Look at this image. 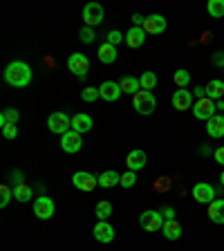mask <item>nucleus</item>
<instances>
[{
    "instance_id": "423d86ee",
    "label": "nucleus",
    "mask_w": 224,
    "mask_h": 251,
    "mask_svg": "<svg viewBox=\"0 0 224 251\" xmlns=\"http://www.w3.org/2000/svg\"><path fill=\"white\" fill-rule=\"evenodd\" d=\"M105 18V11H103V5L99 2H88L83 7V21H85V27H97L101 25Z\"/></svg>"
},
{
    "instance_id": "c756f323",
    "label": "nucleus",
    "mask_w": 224,
    "mask_h": 251,
    "mask_svg": "<svg viewBox=\"0 0 224 251\" xmlns=\"http://www.w3.org/2000/svg\"><path fill=\"white\" fill-rule=\"evenodd\" d=\"M18 119H21V112L16 108H5L2 112H0V126L5 124H18Z\"/></svg>"
},
{
    "instance_id": "37998d69",
    "label": "nucleus",
    "mask_w": 224,
    "mask_h": 251,
    "mask_svg": "<svg viewBox=\"0 0 224 251\" xmlns=\"http://www.w3.org/2000/svg\"><path fill=\"white\" fill-rule=\"evenodd\" d=\"M215 105H218V110H222V115H224V101H215Z\"/></svg>"
},
{
    "instance_id": "58836bf2",
    "label": "nucleus",
    "mask_w": 224,
    "mask_h": 251,
    "mask_svg": "<svg viewBox=\"0 0 224 251\" xmlns=\"http://www.w3.org/2000/svg\"><path fill=\"white\" fill-rule=\"evenodd\" d=\"M213 159L220 164V166H224V146L215 148V151H213Z\"/></svg>"
},
{
    "instance_id": "1a4fd4ad",
    "label": "nucleus",
    "mask_w": 224,
    "mask_h": 251,
    "mask_svg": "<svg viewBox=\"0 0 224 251\" xmlns=\"http://www.w3.org/2000/svg\"><path fill=\"white\" fill-rule=\"evenodd\" d=\"M94 233V240L101 242V245H110V242L115 240V226L110 225L108 220H99L92 229Z\"/></svg>"
},
{
    "instance_id": "c85d7f7f",
    "label": "nucleus",
    "mask_w": 224,
    "mask_h": 251,
    "mask_svg": "<svg viewBox=\"0 0 224 251\" xmlns=\"http://www.w3.org/2000/svg\"><path fill=\"white\" fill-rule=\"evenodd\" d=\"M173 81H175V85L179 90H186L191 85V72L188 70H177V72L173 74Z\"/></svg>"
},
{
    "instance_id": "f704fd0d",
    "label": "nucleus",
    "mask_w": 224,
    "mask_h": 251,
    "mask_svg": "<svg viewBox=\"0 0 224 251\" xmlns=\"http://www.w3.org/2000/svg\"><path fill=\"white\" fill-rule=\"evenodd\" d=\"M0 128H2V137H5V139H16V137H18V128H16V124H5V126H0Z\"/></svg>"
},
{
    "instance_id": "6e6552de",
    "label": "nucleus",
    "mask_w": 224,
    "mask_h": 251,
    "mask_svg": "<svg viewBox=\"0 0 224 251\" xmlns=\"http://www.w3.org/2000/svg\"><path fill=\"white\" fill-rule=\"evenodd\" d=\"M215 110H218V105H215V101H211L209 97H206V99H199V101H195V103H193V115H195V119L209 121L211 117L218 115Z\"/></svg>"
},
{
    "instance_id": "2eb2a0df",
    "label": "nucleus",
    "mask_w": 224,
    "mask_h": 251,
    "mask_svg": "<svg viewBox=\"0 0 224 251\" xmlns=\"http://www.w3.org/2000/svg\"><path fill=\"white\" fill-rule=\"evenodd\" d=\"M173 108L177 110V112L193 108V92L191 90H175V94H173Z\"/></svg>"
},
{
    "instance_id": "7ed1b4c3",
    "label": "nucleus",
    "mask_w": 224,
    "mask_h": 251,
    "mask_svg": "<svg viewBox=\"0 0 224 251\" xmlns=\"http://www.w3.org/2000/svg\"><path fill=\"white\" fill-rule=\"evenodd\" d=\"M164 222H166V218L162 215V211H144V213L139 215V226L144 231H150V233H155V231H162Z\"/></svg>"
},
{
    "instance_id": "a19ab883",
    "label": "nucleus",
    "mask_w": 224,
    "mask_h": 251,
    "mask_svg": "<svg viewBox=\"0 0 224 251\" xmlns=\"http://www.w3.org/2000/svg\"><path fill=\"white\" fill-rule=\"evenodd\" d=\"M162 215L166 220H175V209H173V206H164L162 209Z\"/></svg>"
},
{
    "instance_id": "f03ea898",
    "label": "nucleus",
    "mask_w": 224,
    "mask_h": 251,
    "mask_svg": "<svg viewBox=\"0 0 224 251\" xmlns=\"http://www.w3.org/2000/svg\"><path fill=\"white\" fill-rule=\"evenodd\" d=\"M132 108H135L139 115H144V117L152 115V112H155V108H157L155 94L148 92V90H139V92L132 97Z\"/></svg>"
},
{
    "instance_id": "c03bdc74",
    "label": "nucleus",
    "mask_w": 224,
    "mask_h": 251,
    "mask_svg": "<svg viewBox=\"0 0 224 251\" xmlns=\"http://www.w3.org/2000/svg\"><path fill=\"white\" fill-rule=\"evenodd\" d=\"M220 184L224 186V171H222V175H220Z\"/></svg>"
},
{
    "instance_id": "412c9836",
    "label": "nucleus",
    "mask_w": 224,
    "mask_h": 251,
    "mask_svg": "<svg viewBox=\"0 0 224 251\" xmlns=\"http://www.w3.org/2000/svg\"><path fill=\"white\" fill-rule=\"evenodd\" d=\"M204 88H206V97H209L211 101H222V97H224V81H220V78H211Z\"/></svg>"
},
{
    "instance_id": "b1692460",
    "label": "nucleus",
    "mask_w": 224,
    "mask_h": 251,
    "mask_svg": "<svg viewBox=\"0 0 224 251\" xmlns=\"http://www.w3.org/2000/svg\"><path fill=\"white\" fill-rule=\"evenodd\" d=\"M99 61L105 63V65H112V63L117 61V47L115 45H110V43H103V45L99 47Z\"/></svg>"
},
{
    "instance_id": "bb28decb",
    "label": "nucleus",
    "mask_w": 224,
    "mask_h": 251,
    "mask_svg": "<svg viewBox=\"0 0 224 251\" xmlns=\"http://www.w3.org/2000/svg\"><path fill=\"white\" fill-rule=\"evenodd\" d=\"M139 85H141V90H148V92H152V90L157 88V74L155 72H144L139 76Z\"/></svg>"
},
{
    "instance_id": "6ab92c4d",
    "label": "nucleus",
    "mask_w": 224,
    "mask_h": 251,
    "mask_svg": "<svg viewBox=\"0 0 224 251\" xmlns=\"http://www.w3.org/2000/svg\"><path fill=\"white\" fill-rule=\"evenodd\" d=\"M206 132L213 139H222L224 137V115H215L206 121Z\"/></svg>"
},
{
    "instance_id": "4be33fe9",
    "label": "nucleus",
    "mask_w": 224,
    "mask_h": 251,
    "mask_svg": "<svg viewBox=\"0 0 224 251\" xmlns=\"http://www.w3.org/2000/svg\"><path fill=\"white\" fill-rule=\"evenodd\" d=\"M209 218L215 225H224V200H213L209 204Z\"/></svg>"
},
{
    "instance_id": "ea45409f",
    "label": "nucleus",
    "mask_w": 224,
    "mask_h": 251,
    "mask_svg": "<svg viewBox=\"0 0 224 251\" xmlns=\"http://www.w3.org/2000/svg\"><path fill=\"white\" fill-rule=\"evenodd\" d=\"M193 97L195 99H206V88H204V85H195L193 88Z\"/></svg>"
},
{
    "instance_id": "72a5a7b5",
    "label": "nucleus",
    "mask_w": 224,
    "mask_h": 251,
    "mask_svg": "<svg viewBox=\"0 0 224 251\" xmlns=\"http://www.w3.org/2000/svg\"><path fill=\"white\" fill-rule=\"evenodd\" d=\"M81 99L83 101H88V103H92V101H97V99H101V94H99V88H85L83 92H81Z\"/></svg>"
},
{
    "instance_id": "20e7f679",
    "label": "nucleus",
    "mask_w": 224,
    "mask_h": 251,
    "mask_svg": "<svg viewBox=\"0 0 224 251\" xmlns=\"http://www.w3.org/2000/svg\"><path fill=\"white\" fill-rule=\"evenodd\" d=\"M47 128L54 135H65V132L72 130V117H68L65 112H52L47 117Z\"/></svg>"
},
{
    "instance_id": "f257e3e1",
    "label": "nucleus",
    "mask_w": 224,
    "mask_h": 251,
    "mask_svg": "<svg viewBox=\"0 0 224 251\" xmlns=\"http://www.w3.org/2000/svg\"><path fill=\"white\" fill-rule=\"evenodd\" d=\"M31 76H34V74H31V68L25 61H11L5 68V72H2V78H5L7 85L21 88V90L31 83Z\"/></svg>"
},
{
    "instance_id": "aec40b11",
    "label": "nucleus",
    "mask_w": 224,
    "mask_h": 251,
    "mask_svg": "<svg viewBox=\"0 0 224 251\" xmlns=\"http://www.w3.org/2000/svg\"><path fill=\"white\" fill-rule=\"evenodd\" d=\"M162 233H164V238H166V240L175 242V240H179V238H182V225H179L177 220H166V222H164V226H162Z\"/></svg>"
},
{
    "instance_id": "39448f33",
    "label": "nucleus",
    "mask_w": 224,
    "mask_h": 251,
    "mask_svg": "<svg viewBox=\"0 0 224 251\" xmlns=\"http://www.w3.org/2000/svg\"><path fill=\"white\" fill-rule=\"evenodd\" d=\"M68 68H70V72H74V76L85 78L88 76V70H90V58L81 52H74V54H70V58H68Z\"/></svg>"
},
{
    "instance_id": "f3484780",
    "label": "nucleus",
    "mask_w": 224,
    "mask_h": 251,
    "mask_svg": "<svg viewBox=\"0 0 224 251\" xmlns=\"http://www.w3.org/2000/svg\"><path fill=\"white\" fill-rule=\"evenodd\" d=\"M146 31H144V27H130V29L125 31V45L132 47V50H139L144 43H146Z\"/></svg>"
},
{
    "instance_id": "e433bc0d",
    "label": "nucleus",
    "mask_w": 224,
    "mask_h": 251,
    "mask_svg": "<svg viewBox=\"0 0 224 251\" xmlns=\"http://www.w3.org/2000/svg\"><path fill=\"white\" fill-rule=\"evenodd\" d=\"M121 41H125V34H121V31H117V29H112V31H108V41L105 43H110V45H119Z\"/></svg>"
},
{
    "instance_id": "9d476101",
    "label": "nucleus",
    "mask_w": 224,
    "mask_h": 251,
    "mask_svg": "<svg viewBox=\"0 0 224 251\" xmlns=\"http://www.w3.org/2000/svg\"><path fill=\"white\" fill-rule=\"evenodd\" d=\"M168 27L166 18L162 14H150L146 16V21H144V31H146L148 36H157V34H164Z\"/></svg>"
},
{
    "instance_id": "a878e982",
    "label": "nucleus",
    "mask_w": 224,
    "mask_h": 251,
    "mask_svg": "<svg viewBox=\"0 0 224 251\" xmlns=\"http://www.w3.org/2000/svg\"><path fill=\"white\" fill-rule=\"evenodd\" d=\"M31 198H34L31 186H27L25 182L18 184V186H14V200H16V202H29Z\"/></svg>"
},
{
    "instance_id": "c9c22d12",
    "label": "nucleus",
    "mask_w": 224,
    "mask_h": 251,
    "mask_svg": "<svg viewBox=\"0 0 224 251\" xmlns=\"http://www.w3.org/2000/svg\"><path fill=\"white\" fill-rule=\"evenodd\" d=\"M94 36H97V34H94V27H83V29L78 31V38L83 43H94Z\"/></svg>"
},
{
    "instance_id": "7c9ffc66",
    "label": "nucleus",
    "mask_w": 224,
    "mask_h": 251,
    "mask_svg": "<svg viewBox=\"0 0 224 251\" xmlns=\"http://www.w3.org/2000/svg\"><path fill=\"white\" fill-rule=\"evenodd\" d=\"M94 215H97V220H108L110 215H112V204H110L108 200H101V202L97 204V209H94Z\"/></svg>"
},
{
    "instance_id": "cd10ccee",
    "label": "nucleus",
    "mask_w": 224,
    "mask_h": 251,
    "mask_svg": "<svg viewBox=\"0 0 224 251\" xmlns=\"http://www.w3.org/2000/svg\"><path fill=\"white\" fill-rule=\"evenodd\" d=\"M206 11H209L211 18H224V0H209Z\"/></svg>"
},
{
    "instance_id": "393cba45",
    "label": "nucleus",
    "mask_w": 224,
    "mask_h": 251,
    "mask_svg": "<svg viewBox=\"0 0 224 251\" xmlns=\"http://www.w3.org/2000/svg\"><path fill=\"white\" fill-rule=\"evenodd\" d=\"M119 85H121V92H125V94H132L135 97L137 92L141 90V85H139V78H135V76H124L119 81Z\"/></svg>"
},
{
    "instance_id": "a211bd4d",
    "label": "nucleus",
    "mask_w": 224,
    "mask_h": 251,
    "mask_svg": "<svg viewBox=\"0 0 224 251\" xmlns=\"http://www.w3.org/2000/svg\"><path fill=\"white\" fill-rule=\"evenodd\" d=\"M92 117L85 115V112H76V115H72V130H76L78 135H85V132L92 130Z\"/></svg>"
},
{
    "instance_id": "4468645a",
    "label": "nucleus",
    "mask_w": 224,
    "mask_h": 251,
    "mask_svg": "<svg viewBox=\"0 0 224 251\" xmlns=\"http://www.w3.org/2000/svg\"><path fill=\"white\" fill-rule=\"evenodd\" d=\"M148 164V155L144 151H139V148H135V151H130L128 155H125V166H128V171H141V168H146Z\"/></svg>"
},
{
    "instance_id": "0eeeda50",
    "label": "nucleus",
    "mask_w": 224,
    "mask_h": 251,
    "mask_svg": "<svg viewBox=\"0 0 224 251\" xmlns=\"http://www.w3.org/2000/svg\"><path fill=\"white\" fill-rule=\"evenodd\" d=\"M72 184H74V188H78V191L90 193L94 186H99V177L92 175V173H88V171H78L72 175Z\"/></svg>"
},
{
    "instance_id": "79ce46f5",
    "label": "nucleus",
    "mask_w": 224,
    "mask_h": 251,
    "mask_svg": "<svg viewBox=\"0 0 224 251\" xmlns=\"http://www.w3.org/2000/svg\"><path fill=\"white\" fill-rule=\"evenodd\" d=\"M11 182H14V186L23 184V175H21V171H14V173H11Z\"/></svg>"
},
{
    "instance_id": "473e14b6",
    "label": "nucleus",
    "mask_w": 224,
    "mask_h": 251,
    "mask_svg": "<svg viewBox=\"0 0 224 251\" xmlns=\"http://www.w3.org/2000/svg\"><path fill=\"white\" fill-rule=\"evenodd\" d=\"M137 184V173L135 171H125L121 175V188H132Z\"/></svg>"
},
{
    "instance_id": "f8f14e48",
    "label": "nucleus",
    "mask_w": 224,
    "mask_h": 251,
    "mask_svg": "<svg viewBox=\"0 0 224 251\" xmlns=\"http://www.w3.org/2000/svg\"><path fill=\"white\" fill-rule=\"evenodd\" d=\"M83 135H78L76 130H70L65 132V135L61 137V148L63 152H68V155H74V152L81 151V146H83V139H81Z\"/></svg>"
},
{
    "instance_id": "2f4dec72",
    "label": "nucleus",
    "mask_w": 224,
    "mask_h": 251,
    "mask_svg": "<svg viewBox=\"0 0 224 251\" xmlns=\"http://www.w3.org/2000/svg\"><path fill=\"white\" fill-rule=\"evenodd\" d=\"M11 198H14V188L7 186V184H2V186H0V206L5 209L7 204L11 202Z\"/></svg>"
},
{
    "instance_id": "dca6fc26",
    "label": "nucleus",
    "mask_w": 224,
    "mask_h": 251,
    "mask_svg": "<svg viewBox=\"0 0 224 251\" xmlns=\"http://www.w3.org/2000/svg\"><path fill=\"white\" fill-rule=\"evenodd\" d=\"M99 94L103 101H117L121 97V85L117 83V81H103V83L99 85Z\"/></svg>"
},
{
    "instance_id": "5701e85b",
    "label": "nucleus",
    "mask_w": 224,
    "mask_h": 251,
    "mask_svg": "<svg viewBox=\"0 0 224 251\" xmlns=\"http://www.w3.org/2000/svg\"><path fill=\"white\" fill-rule=\"evenodd\" d=\"M121 184V175L117 171H103L99 175V186L101 188H112Z\"/></svg>"
},
{
    "instance_id": "9b49d317",
    "label": "nucleus",
    "mask_w": 224,
    "mask_h": 251,
    "mask_svg": "<svg viewBox=\"0 0 224 251\" xmlns=\"http://www.w3.org/2000/svg\"><path fill=\"white\" fill-rule=\"evenodd\" d=\"M54 211H56V206H54L52 198L41 195V198L34 200V215H36L38 220H50L54 215Z\"/></svg>"
},
{
    "instance_id": "4c0bfd02",
    "label": "nucleus",
    "mask_w": 224,
    "mask_h": 251,
    "mask_svg": "<svg viewBox=\"0 0 224 251\" xmlns=\"http://www.w3.org/2000/svg\"><path fill=\"white\" fill-rule=\"evenodd\" d=\"M211 63H213L215 68H224V52H215L211 56Z\"/></svg>"
},
{
    "instance_id": "ddd939ff",
    "label": "nucleus",
    "mask_w": 224,
    "mask_h": 251,
    "mask_svg": "<svg viewBox=\"0 0 224 251\" xmlns=\"http://www.w3.org/2000/svg\"><path fill=\"white\" fill-rule=\"evenodd\" d=\"M193 198L199 204H211L215 200V188L209 182H198L193 186Z\"/></svg>"
}]
</instances>
